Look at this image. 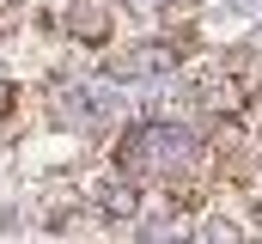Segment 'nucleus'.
Listing matches in <instances>:
<instances>
[{
    "label": "nucleus",
    "instance_id": "1",
    "mask_svg": "<svg viewBox=\"0 0 262 244\" xmlns=\"http://www.w3.org/2000/svg\"><path fill=\"white\" fill-rule=\"evenodd\" d=\"M189 98H195L201 110H213V116H232V110H244V79H226V73H195L189 79Z\"/></svg>",
    "mask_w": 262,
    "mask_h": 244
},
{
    "label": "nucleus",
    "instance_id": "2",
    "mask_svg": "<svg viewBox=\"0 0 262 244\" xmlns=\"http://www.w3.org/2000/svg\"><path fill=\"white\" fill-rule=\"evenodd\" d=\"M98 214H104V220H134V214H140V177H128V171L104 177L98 183Z\"/></svg>",
    "mask_w": 262,
    "mask_h": 244
},
{
    "label": "nucleus",
    "instance_id": "3",
    "mask_svg": "<svg viewBox=\"0 0 262 244\" xmlns=\"http://www.w3.org/2000/svg\"><path fill=\"white\" fill-rule=\"evenodd\" d=\"M171 67V49L165 43H140L128 55H116V79H134V73H165Z\"/></svg>",
    "mask_w": 262,
    "mask_h": 244
},
{
    "label": "nucleus",
    "instance_id": "4",
    "mask_svg": "<svg viewBox=\"0 0 262 244\" xmlns=\"http://www.w3.org/2000/svg\"><path fill=\"white\" fill-rule=\"evenodd\" d=\"M67 25H73V37H79V43H104V12H98V6H79Z\"/></svg>",
    "mask_w": 262,
    "mask_h": 244
},
{
    "label": "nucleus",
    "instance_id": "5",
    "mask_svg": "<svg viewBox=\"0 0 262 244\" xmlns=\"http://www.w3.org/2000/svg\"><path fill=\"white\" fill-rule=\"evenodd\" d=\"M134 12H159V6H165V0H128Z\"/></svg>",
    "mask_w": 262,
    "mask_h": 244
},
{
    "label": "nucleus",
    "instance_id": "6",
    "mask_svg": "<svg viewBox=\"0 0 262 244\" xmlns=\"http://www.w3.org/2000/svg\"><path fill=\"white\" fill-rule=\"evenodd\" d=\"M0 110H6V86H0Z\"/></svg>",
    "mask_w": 262,
    "mask_h": 244
},
{
    "label": "nucleus",
    "instance_id": "7",
    "mask_svg": "<svg viewBox=\"0 0 262 244\" xmlns=\"http://www.w3.org/2000/svg\"><path fill=\"white\" fill-rule=\"evenodd\" d=\"M183 6H189V0H183Z\"/></svg>",
    "mask_w": 262,
    "mask_h": 244
}]
</instances>
